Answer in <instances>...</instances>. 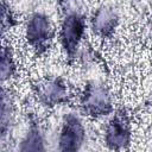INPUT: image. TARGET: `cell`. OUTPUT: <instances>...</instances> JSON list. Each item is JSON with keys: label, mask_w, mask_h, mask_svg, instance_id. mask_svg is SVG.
Wrapping results in <instances>:
<instances>
[{"label": "cell", "mask_w": 152, "mask_h": 152, "mask_svg": "<svg viewBox=\"0 0 152 152\" xmlns=\"http://www.w3.org/2000/svg\"><path fill=\"white\" fill-rule=\"evenodd\" d=\"M78 106L83 115L99 119L114 112V102L110 89L100 81H88L78 97Z\"/></svg>", "instance_id": "1"}, {"label": "cell", "mask_w": 152, "mask_h": 152, "mask_svg": "<svg viewBox=\"0 0 152 152\" xmlns=\"http://www.w3.org/2000/svg\"><path fill=\"white\" fill-rule=\"evenodd\" d=\"M86 34V18L78 11H68L59 26V44L69 63L76 61Z\"/></svg>", "instance_id": "2"}, {"label": "cell", "mask_w": 152, "mask_h": 152, "mask_svg": "<svg viewBox=\"0 0 152 152\" xmlns=\"http://www.w3.org/2000/svg\"><path fill=\"white\" fill-rule=\"evenodd\" d=\"M25 39L37 55H43L50 49L53 39V26L45 13L34 12L27 18Z\"/></svg>", "instance_id": "3"}, {"label": "cell", "mask_w": 152, "mask_h": 152, "mask_svg": "<svg viewBox=\"0 0 152 152\" xmlns=\"http://www.w3.org/2000/svg\"><path fill=\"white\" fill-rule=\"evenodd\" d=\"M103 139L109 150L121 151L129 147L132 142V128L128 115L124 109L116 110L108 120Z\"/></svg>", "instance_id": "4"}, {"label": "cell", "mask_w": 152, "mask_h": 152, "mask_svg": "<svg viewBox=\"0 0 152 152\" xmlns=\"http://www.w3.org/2000/svg\"><path fill=\"white\" fill-rule=\"evenodd\" d=\"M33 94L38 102L46 108H55L69 101L70 94L65 81L61 77H45L33 86Z\"/></svg>", "instance_id": "5"}, {"label": "cell", "mask_w": 152, "mask_h": 152, "mask_svg": "<svg viewBox=\"0 0 152 152\" xmlns=\"http://www.w3.org/2000/svg\"><path fill=\"white\" fill-rule=\"evenodd\" d=\"M87 139L86 126L82 119L76 113H68L64 115L59 134L58 150L61 151H78L82 148Z\"/></svg>", "instance_id": "6"}, {"label": "cell", "mask_w": 152, "mask_h": 152, "mask_svg": "<svg viewBox=\"0 0 152 152\" xmlns=\"http://www.w3.org/2000/svg\"><path fill=\"white\" fill-rule=\"evenodd\" d=\"M119 25L118 12L109 6H101L94 11L90 18V27L100 38H110Z\"/></svg>", "instance_id": "7"}, {"label": "cell", "mask_w": 152, "mask_h": 152, "mask_svg": "<svg viewBox=\"0 0 152 152\" xmlns=\"http://www.w3.org/2000/svg\"><path fill=\"white\" fill-rule=\"evenodd\" d=\"M19 151L27 152V151H44L45 150V139L44 133L40 127L38 119L31 118L28 121L27 131L20 141Z\"/></svg>", "instance_id": "8"}, {"label": "cell", "mask_w": 152, "mask_h": 152, "mask_svg": "<svg viewBox=\"0 0 152 152\" xmlns=\"http://www.w3.org/2000/svg\"><path fill=\"white\" fill-rule=\"evenodd\" d=\"M1 116H0V137L4 139L8 132L11 131V127L13 125L14 120V106L12 96L10 95V91L6 89H2V97H1Z\"/></svg>", "instance_id": "9"}, {"label": "cell", "mask_w": 152, "mask_h": 152, "mask_svg": "<svg viewBox=\"0 0 152 152\" xmlns=\"http://www.w3.org/2000/svg\"><path fill=\"white\" fill-rule=\"evenodd\" d=\"M17 74V63L14 55L10 46H2L1 49V62H0V75L1 81L6 82L14 77Z\"/></svg>", "instance_id": "10"}, {"label": "cell", "mask_w": 152, "mask_h": 152, "mask_svg": "<svg viewBox=\"0 0 152 152\" xmlns=\"http://www.w3.org/2000/svg\"><path fill=\"white\" fill-rule=\"evenodd\" d=\"M15 25V19L14 15L10 8V6L6 4L5 0L1 2V26H2V32H5L8 28H12Z\"/></svg>", "instance_id": "11"}]
</instances>
